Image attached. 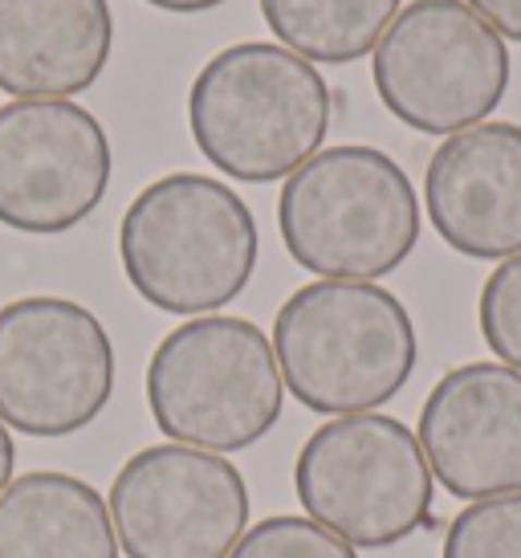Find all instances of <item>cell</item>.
Here are the masks:
<instances>
[{
    "label": "cell",
    "mask_w": 521,
    "mask_h": 558,
    "mask_svg": "<svg viewBox=\"0 0 521 558\" xmlns=\"http://www.w3.org/2000/svg\"><path fill=\"white\" fill-rule=\"evenodd\" d=\"M432 229L473 262L521 253V126L476 123L448 135L424 171Z\"/></svg>",
    "instance_id": "cell-12"
},
{
    "label": "cell",
    "mask_w": 521,
    "mask_h": 558,
    "mask_svg": "<svg viewBox=\"0 0 521 558\" xmlns=\"http://www.w3.org/2000/svg\"><path fill=\"white\" fill-rule=\"evenodd\" d=\"M293 494L310 522L342 543L384 550L432 522L436 477L415 433L396 416L326 420L293 461Z\"/></svg>",
    "instance_id": "cell-6"
},
{
    "label": "cell",
    "mask_w": 521,
    "mask_h": 558,
    "mask_svg": "<svg viewBox=\"0 0 521 558\" xmlns=\"http://www.w3.org/2000/svg\"><path fill=\"white\" fill-rule=\"evenodd\" d=\"M187 126L199 156L241 184L290 180L323 151L330 86L286 46L220 49L187 90Z\"/></svg>",
    "instance_id": "cell-2"
},
{
    "label": "cell",
    "mask_w": 521,
    "mask_h": 558,
    "mask_svg": "<svg viewBox=\"0 0 521 558\" xmlns=\"http://www.w3.org/2000/svg\"><path fill=\"white\" fill-rule=\"evenodd\" d=\"M107 510L126 558H229L249 530V485L220 452L152 445L114 473Z\"/></svg>",
    "instance_id": "cell-9"
},
{
    "label": "cell",
    "mask_w": 521,
    "mask_h": 558,
    "mask_svg": "<svg viewBox=\"0 0 521 558\" xmlns=\"http://www.w3.org/2000/svg\"><path fill=\"white\" fill-rule=\"evenodd\" d=\"M277 229L293 262L323 281H375L412 257L420 201L387 151L342 143L286 180Z\"/></svg>",
    "instance_id": "cell-4"
},
{
    "label": "cell",
    "mask_w": 521,
    "mask_h": 558,
    "mask_svg": "<svg viewBox=\"0 0 521 558\" xmlns=\"http://www.w3.org/2000/svg\"><path fill=\"white\" fill-rule=\"evenodd\" d=\"M0 558H119L107 497L70 473H25L0 494Z\"/></svg>",
    "instance_id": "cell-14"
},
{
    "label": "cell",
    "mask_w": 521,
    "mask_h": 558,
    "mask_svg": "<svg viewBox=\"0 0 521 558\" xmlns=\"http://www.w3.org/2000/svg\"><path fill=\"white\" fill-rule=\"evenodd\" d=\"M110 140L70 98H16L0 107V225L58 236L102 204Z\"/></svg>",
    "instance_id": "cell-10"
},
{
    "label": "cell",
    "mask_w": 521,
    "mask_h": 558,
    "mask_svg": "<svg viewBox=\"0 0 521 558\" xmlns=\"http://www.w3.org/2000/svg\"><path fill=\"white\" fill-rule=\"evenodd\" d=\"M265 25L306 62L347 65L375 53L403 0H257Z\"/></svg>",
    "instance_id": "cell-15"
},
{
    "label": "cell",
    "mask_w": 521,
    "mask_h": 558,
    "mask_svg": "<svg viewBox=\"0 0 521 558\" xmlns=\"http://www.w3.org/2000/svg\"><path fill=\"white\" fill-rule=\"evenodd\" d=\"M281 384L318 416H363L408 388L420 359L408 306L375 281H310L274 318Z\"/></svg>",
    "instance_id": "cell-1"
},
{
    "label": "cell",
    "mask_w": 521,
    "mask_h": 558,
    "mask_svg": "<svg viewBox=\"0 0 521 558\" xmlns=\"http://www.w3.org/2000/svg\"><path fill=\"white\" fill-rule=\"evenodd\" d=\"M13 465H16V445H13V433L0 424V494L13 485Z\"/></svg>",
    "instance_id": "cell-20"
},
{
    "label": "cell",
    "mask_w": 521,
    "mask_h": 558,
    "mask_svg": "<svg viewBox=\"0 0 521 558\" xmlns=\"http://www.w3.org/2000/svg\"><path fill=\"white\" fill-rule=\"evenodd\" d=\"M114 396V347L70 298H16L0 311V424L58 440L90 428Z\"/></svg>",
    "instance_id": "cell-8"
},
{
    "label": "cell",
    "mask_w": 521,
    "mask_h": 558,
    "mask_svg": "<svg viewBox=\"0 0 521 558\" xmlns=\"http://www.w3.org/2000/svg\"><path fill=\"white\" fill-rule=\"evenodd\" d=\"M440 558H521V494L469 501L448 522Z\"/></svg>",
    "instance_id": "cell-16"
},
{
    "label": "cell",
    "mask_w": 521,
    "mask_h": 558,
    "mask_svg": "<svg viewBox=\"0 0 521 558\" xmlns=\"http://www.w3.org/2000/svg\"><path fill=\"white\" fill-rule=\"evenodd\" d=\"M229 558H359L351 543H342L326 526L293 513H274L241 534Z\"/></svg>",
    "instance_id": "cell-17"
},
{
    "label": "cell",
    "mask_w": 521,
    "mask_h": 558,
    "mask_svg": "<svg viewBox=\"0 0 521 558\" xmlns=\"http://www.w3.org/2000/svg\"><path fill=\"white\" fill-rule=\"evenodd\" d=\"M147 4L163 9V13H213L225 0H147Z\"/></svg>",
    "instance_id": "cell-21"
},
{
    "label": "cell",
    "mask_w": 521,
    "mask_h": 558,
    "mask_svg": "<svg viewBox=\"0 0 521 558\" xmlns=\"http://www.w3.org/2000/svg\"><path fill=\"white\" fill-rule=\"evenodd\" d=\"M415 440L432 477L460 501L521 494V372L464 363L436 379Z\"/></svg>",
    "instance_id": "cell-11"
},
{
    "label": "cell",
    "mask_w": 521,
    "mask_h": 558,
    "mask_svg": "<svg viewBox=\"0 0 521 558\" xmlns=\"http://www.w3.org/2000/svg\"><path fill=\"white\" fill-rule=\"evenodd\" d=\"M114 46L107 0H0V90L74 98L102 78Z\"/></svg>",
    "instance_id": "cell-13"
},
{
    "label": "cell",
    "mask_w": 521,
    "mask_h": 558,
    "mask_svg": "<svg viewBox=\"0 0 521 558\" xmlns=\"http://www.w3.org/2000/svg\"><path fill=\"white\" fill-rule=\"evenodd\" d=\"M286 384L257 323L204 314L175 326L147 363V408L159 433L204 452L253 449L281 420Z\"/></svg>",
    "instance_id": "cell-5"
},
{
    "label": "cell",
    "mask_w": 521,
    "mask_h": 558,
    "mask_svg": "<svg viewBox=\"0 0 521 558\" xmlns=\"http://www.w3.org/2000/svg\"><path fill=\"white\" fill-rule=\"evenodd\" d=\"M481 21H489L493 29L509 37V41H521V0H464Z\"/></svg>",
    "instance_id": "cell-19"
},
{
    "label": "cell",
    "mask_w": 521,
    "mask_h": 558,
    "mask_svg": "<svg viewBox=\"0 0 521 558\" xmlns=\"http://www.w3.org/2000/svg\"><path fill=\"white\" fill-rule=\"evenodd\" d=\"M260 253L249 204L213 175L171 171L138 192L119 225L126 281L163 314H213L245 294Z\"/></svg>",
    "instance_id": "cell-3"
},
{
    "label": "cell",
    "mask_w": 521,
    "mask_h": 558,
    "mask_svg": "<svg viewBox=\"0 0 521 558\" xmlns=\"http://www.w3.org/2000/svg\"><path fill=\"white\" fill-rule=\"evenodd\" d=\"M476 318H481L485 347L497 355V363L521 372V253L506 257L485 278Z\"/></svg>",
    "instance_id": "cell-18"
},
{
    "label": "cell",
    "mask_w": 521,
    "mask_h": 558,
    "mask_svg": "<svg viewBox=\"0 0 521 558\" xmlns=\"http://www.w3.org/2000/svg\"><path fill=\"white\" fill-rule=\"evenodd\" d=\"M371 78L399 123L448 140L501 107L509 49L464 0H412L375 46Z\"/></svg>",
    "instance_id": "cell-7"
}]
</instances>
